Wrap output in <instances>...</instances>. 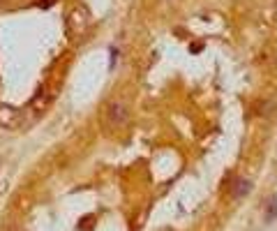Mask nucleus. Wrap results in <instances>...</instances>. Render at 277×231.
I'll return each instance as SVG.
<instances>
[{
	"instance_id": "obj_1",
	"label": "nucleus",
	"mask_w": 277,
	"mask_h": 231,
	"mask_svg": "<svg viewBox=\"0 0 277 231\" xmlns=\"http://www.w3.org/2000/svg\"><path fill=\"white\" fill-rule=\"evenodd\" d=\"M109 120L111 123H125L127 120V107L123 104V102H113L111 109H109Z\"/></svg>"
},
{
	"instance_id": "obj_2",
	"label": "nucleus",
	"mask_w": 277,
	"mask_h": 231,
	"mask_svg": "<svg viewBox=\"0 0 277 231\" xmlns=\"http://www.w3.org/2000/svg\"><path fill=\"white\" fill-rule=\"evenodd\" d=\"M249 190H252V183H249L247 178H243V180H238V183H236L233 197H236V199H243V197H245V194H247Z\"/></svg>"
},
{
	"instance_id": "obj_3",
	"label": "nucleus",
	"mask_w": 277,
	"mask_h": 231,
	"mask_svg": "<svg viewBox=\"0 0 277 231\" xmlns=\"http://www.w3.org/2000/svg\"><path fill=\"white\" fill-rule=\"evenodd\" d=\"M275 217H277V194H273V197H270V203H268V210H266V220L273 222Z\"/></svg>"
}]
</instances>
